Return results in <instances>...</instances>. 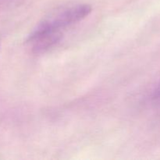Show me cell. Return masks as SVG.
<instances>
[{"instance_id": "cell-1", "label": "cell", "mask_w": 160, "mask_h": 160, "mask_svg": "<svg viewBox=\"0 0 160 160\" xmlns=\"http://www.w3.org/2000/svg\"><path fill=\"white\" fill-rule=\"evenodd\" d=\"M92 12L88 4L78 3L56 9L42 19L28 38V42L36 52H43L56 45L67 27L81 21Z\"/></svg>"}, {"instance_id": "cell-2", "label": "cell", "mask_w": 160, "mask_h": 160, "mask_svg": "<svg viewBox=\"0 0 160 160\" xmlns=\"http://www.w3.org/2000/svg\"><path fill=\"white\" fill-rule=\"evenodd\" d=\"M155 97H160V83L158 85L157 88L155 91Z\"/></svg>"}]
</instances>
